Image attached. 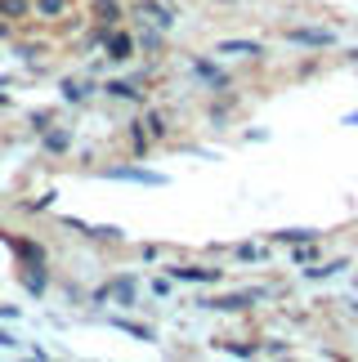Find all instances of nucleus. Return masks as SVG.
<instances>
[{
	"mask_svg": "<svg viewBox=\"0 0 358 362\" xmlns=\"http://www.w3.org/2000/svg\"><path fill=\"white\" fill-rule=\"evenodd\" d=\"M134 296H139V286H134V277H112L108 286L94 291V304H108V300H117V304H134Z\"/></svg>",
	"mask_w": 358,
	"mask_h": 362,
	"instance_id": "1",
	"label": "nucleus"
},
{
	"mask_svg": "<svg viewBox=\"0 0 358 362\" xmlns=\"http://www.w3.org/2000/svg\"><path fill=\"white\" fill-rule=\"evenodd\" d=\"M108 179H126V184H148V188H166V175L144 170V165H108Z\"/></svg>",
	"mask_w": 358,
	"mask_h": 362,
	"instance_id": "2",
	"label": "nucleus"
},
{
	"mask_svg": "<svg viewBox=\"0 0 358 362\" xmlns=\"http://www.w3.org/2000/svg\"><path fill=\"white\" fill-rule=\"evenodd\" d=\"M103 49H108V59L112 63H126V59H134V36L130 32H117V27H103Z\"/></svg>",
	"mask_w": 358,
	"mask_h": 362,
	"instance_id": "3",
	"label": "nucleus"
},
{
	"mask_svg": "<svg viewBox=\"0 0 358 362\" xmlns=\"http://www.w3.org/2000/svg\"><path fill=\"white\" fill-rule=\"evenodd\" d=\"M0 238L13 246V255L23 259V269H40V264H45V246H40V242H32V238H9V233H0Z\"/></svg>",
	"mask_w": 358,
	"mask_h": 362,
	"instance_id": "4",
	"label": "nucleus"
},
{
	"mask_svg": "<svg viewBox=\"0 0 358 362\" xmlns=\"http://www.w3.org/2000/svg\"><path fill=\"white\" fill-rule=\"evenodd\" d=\"M287 40H296V45H309V49H327L336 45L332 32H323V27H287Z\"/></svg>",
	"mask_w": 358,
	"mask_h": 362,
	"instance_id": "5",
	"label": "nucleus"
},
{
	"mask_svg": "<svg viewBox=\"0 0 358 362\" xmlns=\"http://www.w3.org/2000/svg\"><path fill=\"white\" fill-rule=\"evenodd\" d=\"M171 282H219V269H197V264H171Z\"/></svg>",
	"mask_w": 358,
	"mask_h": 362,
	"instance_id": "6",
	"label": "nucleus"
},
{
	"mask_svg": "<svg viewBox=\"0 0 358 362\" xmlns=\"http://www.w3.org/2000/svg\"><path fill=\"white\" fill-rule=\"evenodd\" d=\"M139 18H153V23L161 27V32H166V27H175L179 13L166 5V0H139Z\"/></svg>",
	"mask_w": 358,
	"mask_h": 362,
	"instance_id": "7",
	"label": "nucleus"
},
{
	"mask_svg": "<svg viewBox=\"0 0 358 362\" xmlns=\"http://www.w3.org/2000/svg\"><path fill=\"white\" fill-rule=\"evenodd\" d=\"M260 300V291H242V296H219V300H206V309H219V313H238V309H251Z\"/></svg>",
	"mask_w": 358,
	"mask_h": 362,
	"instance_id": "8",
	"label": "nucleus"
},
{
	"mask_svg": "<svg viewBox=\"0 0 358 362\" xmlns=\"http://www.w3.org/2000/svg\"><path fill=\"white\" fill-rule=\"evenodd\" d=\"M215 54H233V59H255V54H265L260 40H219Z\"/></svg>",
	"mask_w": 358,
	"mask_h": 362,
	"instance_id": "9",
	"label": "nucleus"
},
{
	"mask_svg": "<svg viewBox=\"0 0 358 362\" xmlns=\"http://www.w3.org/2000/svg\"><path fill=\"white\" fill-rule=\"evenodd\" d=\"M90 13L99 18V27H117L121 23V5H117V0H90Z\"/></svg>",
	"mask_w": 358,
	"mask_h": 362,
	"instance_id": "10",
	"label": "nucleus"
},
{
	"mask_svg": "<svg viewBox=\"0 0 358 362\" xmlns=\"http://www.w3.org/2000/svg\"><path fill=\"white\" fill-rule=\"evenodd\" d=\"M192 72H197V76H202V81H206L211 90H224V86H229V76L219 72V67H211L206 59H197V63H192Z\"/></svg>",
	"mask_w": 358,
	"mask_h": 362,
	"instance_id": "11",
	"label": "nucleus"
},
{
	"mask_svg": "<svg viewBox=\"0 0 358 362\" xmlns=\"http://www.w3.org/2000/svg\"><path fill=\"white\" fill-rule=\"evenodd\" d=\"M67 9H72V0H32V13L40 18H63Z\"/></svg>",
	"mask_w": 358,
	"mask_h": 362,
	"instance_id": "12",
	"label": "nucleus"
},
{
	"mask_svg": "<svg viewBox=\"0 0 358 362\" xmlns=\"http://www.w3.org/2000/svg\"><path fill=\"white\" fill-rule=\"evenodd\" d=\"M313 238H318L313 228H278V233H273V242H291V246H300V242H313Z\"/></svg>",
	"mask_w": 358,
	"mask_h": 362,
	"instance_id": "13",
	"label": "nucleus"
},
{
	"mask_svg": "<svg viewBox=\"0 0 358 362\" xmlns=\"http://www.w3.org/2000/svg\"><path fill=\"white\" fill-rule=\"evenodd\" d=\"M130 148H134V157H148L153 139H148V130H144V125H130Z\"/></svg>",
	"mask_w": 358,
	"mask_h": 362,
	"instance_id": "14",
	"label": "nucleus"
},
{
	"mask_svg": "<svg viewBox=\"0 0 358 362\" xmlns=\"http://www.w3.org/2000/svg\"><path fill=\"white\" fill-rule=\"evenodd\" d=\"M148 139H166L171 134V125H166V117H161V112H148Z\"/></svg>",
	"mask_w": 358,
	"mask_h": 362,
	"instance_id": "15",
	"label": "nucleus"
},
{
	"mask_svg": "<svg viewBox=\"0 0 358 362\" xmlns=\"http://www.w3.org/2000/svg\"><path fill=\"white\" fill-rule=\"evenodd\" d=\"M0 13H9V18H27V13H32V0H0Z\"/></svg>",
	"mask_w": 358,
	"mask_h": 362,
	"instance_id": "16",
	"label": "nucleus"
},
{
	"mask_svg": "<svg viewBox=\"0 0 358 362\" xmlns=\"http://www.w3.org/2000/svg\"><path fill=\"white\" fill-rule=\"evenodd\" d=\"M45 148L50 152H67V148H72V134H67V130H50L45 134Z\"/></svg>",
	"mask_w": 358,
	"mask_h": 362,
	"instance_id": "17",
	"label": "nucleus"
},
{
	"mask_svg": "<svg viewBox=\"0 0 358 362\" xmlns=\"http://www.w3.org/2000/svg\"><path fill=\"white\" fill-rule=\"evenodd\" d=\"M112 327H121V331H130L134 340H153V327H139V322H126V317H112Z\"/></svg>",
	"mask_w": 358,
	"mask_h": 362,
	"instance_id": "18",
	"label": "nucleus"
},
{
	"mask_svg": "<svg viewBox=\"0 0 358 362\" xmlns=\"http://www.w3.org/2000/svg\"><path fill=\"white\" fill-rule=\"evenodd\" d=\"M108 94H112V99H134V103H139V90L126 86V81H108Z\"/></svg>",
	"mask_w": 358,
	"mask_h": 362,
	"instance_id": "19",
	"label": "nucleus"
},
{
	"mask_svg": "<svg viewBox=\"0 0 358 362\" xmlns=\"http://www.w3.org/2000/svg\"><path fill=\"white\" fill-rule=\"evenodd\" d=\"M63 99H67V103H81V99H86V86L67 76V81H63Z\"/></svg>",
	"mask_w": 358,
	"mask_h": 362,
	"instance_id": "20",
	"label": "nucleus"
},
{
	"mask_svg": "<svg viewBox=\"0 0 358 362\" xmlns=\"http://www.w3.org/2000/svg\"><path fill=\"white\" fill-rule=\"evenodd\" d=\"M23 286L32 291V296H45V273H40V269L36 273H23Z\"/></svg>",
	"mask_w": 358,
	"mask_h": 362,
	"instance_id": "21",
	"label": "nucleus"
},
{
	"mask_svg": "<svg viewBox=\"0 0 358 362\" xmlns=\"http://www.w3.org/2000/svg\"><path fill=\"white\" fill-rule=\"evenodd\" d=\"M134 45H144V49H161V36H157V32H148V27H144V32H139V40H134Z\"/></svg>",
	"mask_w": 358,
	"mask_h": 362,
	"instance_id": "22",
	"label": "nucleus"
},
{
	"mask_svg": "<svg viewBox=\"0 0 358 362\" xmlns=\"http://www.w3.org/2000/svg\"><path fill=\"white\" fill-rule=\"evenodd\" d=\"M345 269V259H336V264H323V269H309V277H332V273H340Z\"/></svg>",
	"mask_w": 358,
	"mask_h": 362,
	"instance_id": "23",
	"label": "nucleus"
},
{
	"mask_svg": "<svg viewBox=\"0 0 358 362\" xmlns=\"http://www.w3.org/2000/svg\"><path fill=\"white\" fill-rule=\"evenodd\" d=\"M32 125L36 130H50V112H32Z\"/></svg>",
	"mask_w": 358,
	"mask_h": 362,
	"instance_id": "24",
	"label": "nucleus"
},
{
	"mask_svg": "<svg viewBox=\"0 0 358 362\" xmlns=\"http://www.w3.org/2000/svg\"><path fill=\"white\" fill-rule=\"evenodd\" d=\"M0 344H5V349H13V344H18V340H13L9 331H0Z\"/></svg>",
	"mask_w": 358,
	"mask_h": 362,
	"instance_id": "25",
	"label": "nucleus"
},
{
	"mask_svg": "<svg viewBox=\"0 0 358 362\" xmlns=\"http://www.w3.org/2000/svg\"><path fill=\"white\" fill-rule=\"evenodd\" d=\"M5 32H9V27H5V23H0V36H5Z\"/></svg>",
	"mask_w": 358,
	"mask_h": 362,
	"instance_id": "26",
	"label": "nucleus"
},
{
	"mask_svg": "<svg viewBox=\"0 0 358 362\" xmlns=\"http://www.w3.org/2000/svg\"><path fill=\"white\" fill-rule=\"evenodd\" d=\"M219 5H233V0H219Z\"/></svg>",
	"mask_w": 358,
	"mask_h": 362,
	"instance_id": "27",
	"label": "nucleus"
},
{
	"mask_svg": "<svg viewBox=\"0 0 358 362\" xmlns=\"http://www.w3.org/2000/svg\"><path fill=\"white\" fill-rule=\"evenodd\" d=\"M354 59H358V49H354Z\"/></svg>",
	"mask_w": 358,
	"mask_h": 362,
	"instance_id": "28",
	"label": "nucleus"
}]
</instances>
